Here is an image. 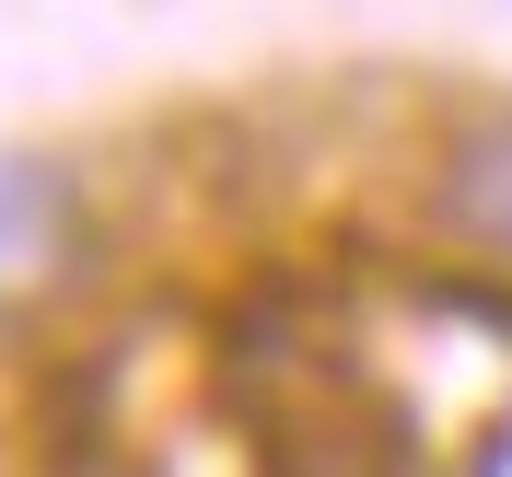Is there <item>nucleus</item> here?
Wrapping results in <instances>:
<instances>
[{"instance_id": "obj_1", "label": "nucleus", "mask_w": 512, "mask_h": 477, "mask_svg": "<svg viewBox=\"0 0 512 477\" xmlns=\"http://www.w3.org/2000/svg\"><path fill=\"white\" fill-rule=\"evenodd\" d=\"M419 233L466 268H512V105L454 117L419 163Z\"/></svg>"}, {"instance_id": "obj_2", "label": "nucleus", "mask_w": 512, "mask_h": 477, "mask_svg": "<svg viewBox=\"0 0 512 477\" xmlns=\"http://www.w3.org/2000/svg\"><path fill=\"white\" fill-rule=\"evenodd\" d=\"M70 233H82V187L47 152H0V303H24V291L59 280Z\"/></svg>"}]
</instances>
